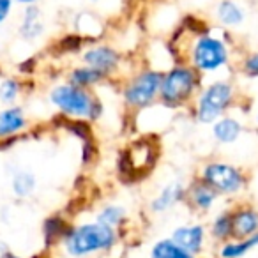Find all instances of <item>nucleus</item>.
<instances>
[{"label":"nucleus","mask_w":258,"mask_h":258,"mask_svg":"<svg viewBox=\"0 0 258 258\" xmlns=\"http://www.w3.org/2000/svg\"><path fill=\"white\" fill-rule=\"evenodd\" d=\"M186 46L172 50L175 60H182L195 68L205 80L225 73L233 64V43L228 30L219 27L189 29Z\"/></svg>","instance_id":"1"},{"label":"nucleus","mask_w":258,"mask_h":258,"mask_svg":"<svg viewBox=\"0 0 258 258\" xmlns=\"http://www.w3.org/2000/svg\"><path fill=\"white\" fill-rule=\"evenodd\" d=\"M120 242V232L99 221H83L71 225L62 237V251L68 258H90L108 254Z\"/></svg>","instance_id":"2"},{"label":"nucleus","mask_w":258,"mask_h":258,"mask_svg":"<svg viewBox=\"0 0 258 258\" xmlns=\"http://www.w3.org/2000/svg\"><path fill=\"white\" fill-rule=\"evenodd\" d=\"M239 103V89L235 82L228 76H218L212 80H204L200 92L197 94L191 113L202 125H211L219 117L230 113Z\"/></svg>","instance_id":"3"},{"label":"nucleus","mask_w":258,"mask_h":258,"mask_svg":"<svg viewBox=\"0 0 258 258\" xmlns=\"http://www.w3.org/2000/svg\"><path fill=\"white\" fill-rule=\"evenodd\" d=\"M204 76L182 60H175L163 71L159 104L168 110H186L191 108L197 94L204 85Z\"/></svg>","instance_id":"4"},{"label":"nucleus","mask_w":258,"mask_h":258,"mask_svg":"<svg viewBox=\"0 0 258 258\" xmlns=\"http://www.w3.org/2000/svg\"><path fill=\"white\" fill-rule=\"evenodd\" d=\"M163 71L149 64L140 66L138 69L125 73L118 80L120 101L129 113H137L140 110L152 106L159 101Z\"/></svg>","instance_id":"5"},{"label":"nucleus","mask_w":258,"mask_h":258,"mask_svg":"<svg viewBox=\"0 0 258 258\" xmlns=\"http://www.w3.org/2000/svg\"><path fill=\"white\" fill-rule=\"evenodd\" d=\"M48 99L64 117L96 122L103 117L104 104L96 90L80 89L69 82L58 83L48 94Z\"/></svg>","instance_id":"6"},{"label":"nucleus","mask_w":258,"mask_h":258,"mask_svg":"<svg viewBox=\"0 0 258 258\" xmlns=\"http://www.w3.org/2000/svg\"><path fill=\"white\" fill-rule=\"evenodd\" d=\"M197 177L212 187L221 198H235L246 191L247 175L235 163L211 159L200 166Z\"/></svg>","instance_id":"7"},{"label":"nucleus","mask_w":258,"mask_h":258,"mask_svg":"<svg viewBox=\"0 0 258 258\" xmlns=\"http://www.w3.org/2000/svg\"><path fill=\"white\" fill-rule=\"evenodd\" d=\"M80 60L82 64L99 71L108 78V82H118L124 73L125 57L118 48H115L110 43L103 41H90L85 48L80 51Z\"/></svg>","instance_id":"8"},{"label":"nucleus","mask_w":258,"mask_h":258,"mask_svg":"<svg viewBox=\"0 0 258 258\" xmlns=\"http://www.w3.org/2000/svg\"><path fill=\"white\" fill-rule=\"evenodd\" d=\"M158 159V151L156 145L149 142V138H140L135 144H131L118 159V170L122 177H145L152 170Z\"/></svg>","instance_id":"9"},{"label":"nucleus","mask_w":258,"mask_h":258,"mask_svg":"<svg viewBox=\"0 0 258 258\" xmlns=\"http://www.w3.org/2000/svg\"><path fill=\"white\" fill-rule=\"evenodd\" d=\"M168 237L193 256H204L209 244L207 225L204 223H184L175 226Z\"/></svg>","instance_id":"10"},{"label":"nucleus","mask_w":258,"mask_h":258,"mask_svg":"<svg viewBox=\"0 0 258 258\" xmlns=\"http://www.w3.org/2000/svg\"><path fill=\"white\" fill-rule=\"evenodd\" d=\"M219 200H221V197L197 175L191 179L189 184H186L184 205H187V209H191L195 214H209L211 211H214Z\"/></svg>","instance_id":"11"},{"label":"nucleus","mask_w":258,"mask_h":258,"mask_svg":"<svg viewBox=\"0 0 258 258\" xmlns=\"http://www.w3.org/2000/svg\"><path fill=\"white\" fill-rule=\"evenodd\" d=\"M184 198H186V184L179 179L170 180L152 197V200L149 202V211L156 216L166 214L177 205L184 204Z\"/></svg>","instance_id":"12"},{"label":"nucleus","mask_w":258,"mask_h":258,"mask_svg":"<svg viewBox=\"0 0 258 258\" xmlns=\"http://www.w3.org/2000/svg\"><path fill=\"white\" fill-rule=\"evenodd\" d=\"M214 20L219 29H225L228 32L237 30L246 23L247 9L240 0H218L214 6Z\"/></svg>","instance_id":"13"},{"label":"nucleus","mask_w":258,"mask_h":258,"mask_svg":"<svg viewBox=\"0 0 258 258\" xmlns=\"http://www.w3.org/2000/svg\"><path fill=\"white\" fill-rule=\"evenodd\" d=\"M232 214V239H244L258 233V209L249 204H235Z\"/></svg>","instance_id":"14"},{"label":"nucleus","mask_w":258,"mask_h":258,"mask_svg":"<svg viewBox=\"0 0 258 258\" xmlns=\"http://www.w3.org/2000/svg\"><path fill=\"white\" fill-rule=\"evenodd\" d=\"M211 135L218 145H233L244 135V122L235 115L226 113L211 124Z\"/></svg>","instance_id":"15"},{"label":"nucleus","mask_w":258,"mask_h":258,"mask_svg":"<svg viewBox=\"0 0 258 258\" xmlns=\"http://www.w3.org/2000/svg\"><path fill=\"white\" fill-rule=\"evenodd\" d=\"M46 32V23L43 18V11L37 4L34 6H27L23 9L22 20H20L18 25V34L23 41L27 43H36L37 39L44 36Z\"/></svg>","instance_id":"16"},{"label":"nucleus","mask_w":258,"mask_h":258,"mask_svg":"<svg viewBox=\"0 0 258 258\" xmlns=\"http://www.w3.org/2000/svg\"><path fill=\"white\" fill-rule=\"evenodd\" d=\"M214 247L216 258H244L251 251L258 249V233L244 239H228Z\"/></svg>","instance_id":"17"},{"label":"nucleus","mask_w":258,"mask_h":258,"mask_svg":"<svg viewBox=\"0 0 258 258\" xmlns=\"http://www.w3.org/2000/svg\"><path fill=\"white\" fill-rule=\"evenodd\" d=\"M29 125L27 115L23 108L9 106L0 111V138H9L22 133L23 129Z\"/></svg>","instance_id":"18"},{"label":"nucleus","mask_w":258,"mask_h":258,"mask_svg":"<svg viewBox=\"0 0 258 258\" xmlns=\"http://www.w3.org/2000/svg\"><path fill=\"white\" fill-rule=\"evenodd\" d=\"M68 82L71 83V85L80 87V89L96 90L97 87L108 83V78L104 75H101L99 71H96V69L89 68V66H85V64H80L68 73Z\"/></svg>","instance_id":"19"},{"label":"nucleus","mask_w":258,"mask_h":258,"mask_svg":"<svg viewBox=\"0 0 258 258\" xmlns=\"http://www.w3.org/2000/svg\"><path fill=\"white\" fill-rule=\"evenodd\" d=\"M207 235L209 242L214 244V246L232 239V214H230V207L223 209L218 214L212 216L211 223L207 225Z\"/></svg>","instance_id":"20"},{"label":"nucleus","mask_w":258,"mask_h":258,"mask_svg":"<svg viewBox=\"0 0 258 258\" xmlns=\"http://www.w3.org/2000/svg\"><path fill=\"white\" fill-rule=\"evenodd\" d=\"M96 221H99L101 225H106L113 230H118L122 233L125 223L129 221L127 211H125L124 205L120 204H106L96 212Z\"/></svg>","instance_id":"21"},{"label":"nucleus","mask_w":258,"mask_h":258,"mask_svg":"<svg viewBox=\"0 0 258 258\" xmlns=\"http://www.w3.org/2000/svg\"><path fill=\"white\" fill-rule=\"evenodd\" d=\"M147 258H204V256H193L187 251H184L180 246H177L170 237L158 239L149 247Z\"/></svg>","instance_id":"22"},{"label":"nucleus","mask_w":258,"mask_h":258,"mask_svg":"<svg viewBox=\"0 0 258 258\" xmlns=\"http://www.w3.org/2000/svg\"><path fill=\"white\" fill-rule=\"evenodd\" d=\"M13 193L18 198H27L36 191L37 187V179L32 172H27V170H18V172L13 175L11 180Z\"/></svg>","instance_id":"23"},{"label":"nucleus","mask_w":258,"mask_h":258,"mask_svg":"<svg viewBox=\"0 0 258 258\" xmlns=\"http://www.w3.org/2000/svg\"><path fill=\"white\" fill-rule=\"evenodd\" d=\"M69 223H66L64 218L60 216H53L44 223V237H46V244H60L62 237L69 230Z\"/></svg>","instance_id":"24"},{"label":"nucleus","mask_w":258,"mask_h":258,"mask_svg":"<svg viewBox=\"0 0 258 258\" xmlns=\"http://www.w3.org/2000/svg\"><path fill=\"white\" fill-rule=\"evenodd\" d=\"M237 69L244 78L258 80V50L247 51L237 60Z\"/></svg>","instance_id":"25"},{"label":"nucleus","mask_w":258,"mask_h":258,"mask_svg":"<svg viewBox=\"0 0 258 258\" xmlns=\"http://www.w3.org/2000/svg\"><path fill=\"white\" fill-rule=\"evenodd\" d=\"M22 94V85L16 78H6L0 83V101L4 104H13Z\"/></svg>","instance_id":"26"},{"label":"nucleus","mask_w":258,"mask_h":258,"mask_svg":"<svg viewBox=\"0 0 258 258\" xmlns=\"http://www.w3.org/2000/svg\"><path fill=\"white\" fill-rule=\"evenodd\" d=\"M13 9H15L13 0H0V25L8 22L9 16L13 15Z\"/></svg>","instance_id":"27"},{"label":"nucleus","mask_w":258,"mask_h":258,"mask_svg":"<svg viewBox=\"0 0 258 258\" xmlns=\"http://www.w3.org/2000/svg\"><path fill=\"white\" fill-rule=\"evenodd\" d=\"M15 4H20L23 6V8H27V6H34V4H39V0H13Z\"/></svg>","instance_id":"28"},{"label":"nucleus","mask_w":258,"mask_h":258,"mask_svg":"<svg viewBox=\"0 0 258 258\" xmlns=\"http://www.w3.org/2000/svg\"><path fill=\"white\" fill-rule=\"evenodd\" d=\"M0 258H22V256H16V254H13V253H6V254H2Z\"/></svg>","instance_id":"29"},{"label":"nucleus","mask_w":258,"mask_h":258,"mask_svg":"<svg viewBox=\"0 0 258 258\" xmlns=\"http://www.w3.org/2000/svg\"><path fill=\"white\" fill-rule=\"evenodd\" d=\"M254 125L258 127V110H256V113H254Z\"/></svg>","instance_id":"30"},{"label":"nucleus","mask_w":258,"mask_h":258,"mask_svg":"<svg viewBox=\"0 0 258 258\" xmlns=\"http://www.w3.org/2000/svg\"><path fill=\"white\" fill-rule=\"evenodd\" d=\"M92 2H99V0H92Z\"/></svg>","instance_id":"31"}]
</instances>
